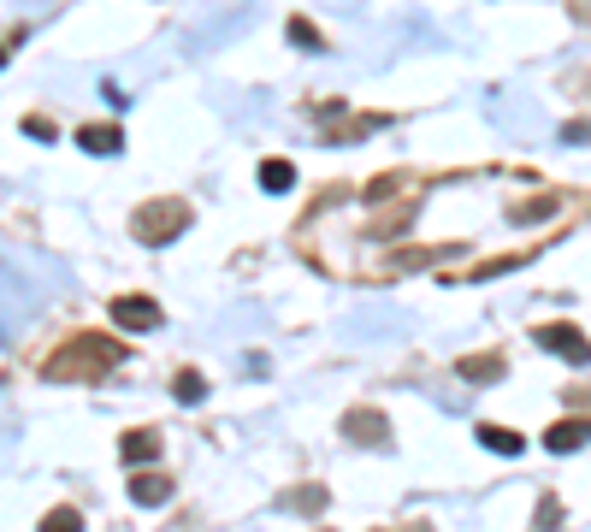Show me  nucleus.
Wrapping results in <instances>:
<instances>
[{
	"mask_svg": "<svg viewBox=\"0 0 591 532\" xmlns=\"http://www.w3.org/2000/svg\"><path fill=\"white\" fill-rule=\"evenodd\" d=\"M119 361H125V343H119V337L77 332L42 361V379H54V385H95V379H107Z\"/></svg>",
	"mask_w": 591,
	"mask_h": 532,
	"instance_id": "nucleus-1",
	"label": "nucleus"
},
{
	"mask_svg": "<svg viewBox=\"0 0 591 532\" xmlns=\"http://www.w3.org/2000/svg\"><path fill=\"white\" fill-rule=\"evenodd\" d=\"M131 231L148 243V249H166V243H178V231H190V201L184 196H154L142 201L131 213Z\"/></svg>",
	"mask_w": 591,
	"mask_h": 532,
	"instance_id": "nucleus-2",
	"label": "nucleus"
},
{
	"mask_svg": "<svg viewBox=\"0 0 591 532\" xmlns=\"http://www.w3.org/2000/svg\"><path fill=\"white\" fill-rule=\"evenodd\" d=\"M337 426H343L349 444H367V450H385V444H391V420H385L379 408H349Z\"/></svg>",
	"mask_w": 591,
	"mask_h": 532,
	"instance_id": "nucleus-3",
	"label": "nucleus"
},
{
	"mask_svg": "<svg viewBox=\"0 0 591 532\" xmlns=\"http://www.w3.org/2000/svg\"><path fill=\"white\" fill-rule=\"evenodd\" d=\"M532 337H538V349L568 355L574 367H591V343H586V332H580V326H562V320H556V326H538Z\"/></svg>",
	"mask_w": 591,
	"mask_h": 532,
	"instance_id": "nucleus-4",
	"label": "nucleus"
},
{
	"mask_svg": "<svg viewBox=\"0 0 591 532\" xmlns=\"http://www.w3.org/2000/svg\"><path fill=\"white\" fill-rule=\"evenodd\" d=\"M113 326L119 332H154L160 326V302L154 296H113Z\"/></svg>",
	"mask_w": 591,
	"mask_h": 532,
	"instance_id": "nucleus-5",
	"label": "nucleus"
},
{
	"mask_svg": "<svg viewBox=\"0 0 591 532\" xmlns=\"http://www.w3.org/2000/svg\"><path fill=\"white\" fill-rule=\"evenodd\" d=\"M586 444H591V420H556V426L544 432V450H556V456L586 450Z\"/></svg>",
	"mask_w": 591,
	"mask_h": 532,
	"instance_id": "nucleus-6",
	"label": "nucleus"
},
{
	"mask_svg": "<svg viewBox=\"0 0 591 532\" xmlns=\"http://www.w3.org/2000/svg\"><path fill=\"white\" fill-rule=\"evenodd\" d=\"M473 438H479L491 456H521V450H526L521 432H509V426H497V420H479V426H473Z\"/></svg>",
	"mask_w": 591,
	"mask_h": 532,
	"instance_id": "nucleus-7",
	"label": "nucleus"
},
{
	"mask_svg": "<svg viewBox=\"0 0 591 532\" xmlns=\"http://www.w3.org/2000/svg\"><path fill=\"white\" fill-rule=\"evenodd\" d=\"M131 503H142V509L172 503V479H166V473H136L131 479Z\"/></svg>",
	"mask_w": 591,
	"mask_h": 532,
	"instance_id": "nucleus-8",
	"label": "nucleus"
},
{
	"mask_svg": "<svg viewBox=\"0 0 591 532\" xmlns=\"http://www.w3.org/2000/svg\"><path fill=\"white\" fill-rule=\"evenodd\" d=\"M77 148H89V154H119V148H125V131H119V125H83V131H77Z\"/></svg>",
	"mask_w": 591,
	"mask_h": 532,
	"instance_id": "nucleus-9",
	"label": "nucleus"
},
{
	"mask_svg": "<svg viewBox=\"0 0 591 532\" xmlns=\"http://www.w3.org/2000/svg\"><path fill=\"white\" fill-rule=\"evenodd\" d=\"M261 190H266V196L296 190V166H290V160H261Z\"/></svg>",
	"mask_w": 591,
	"mask_h": 532,
	"instance_id": "nucleus-10",
	"label": "nucleus"
},
{
	"mask_svg": "<svg viewBox=\"0 0 591 532\" xmlns=\"http://www.w3.org/2000/svg\"><path fill=\"white\" fill-rule=\"evenodd\" d=\"M119 456H125V462H154V456H160V438H154V432H125V438H119Z\"/></svg>",
	"mask_w": 591,
	"mask_h": 532,
	"instance_id": "nucleus-11",
	"label": "nucleus"
},
{
	"mask_svg": "<svg viewBox=\"0 0 591 532\" xmlns=\"http://www.w3.org/2000/svg\"><path fill=\"white\" fill-rule=\"evenodd\" d=\"M461 379H473V385L503 379V355H467V361H461Z\"/></svg>",
	"mask_w": 591,
	"mask_h": 532,
	"instance_id": "nucleus-12",
	"label": "nucleus"
},
{
	"mask_svg": "<svg viewBox=\"0 0 591 532\" xmlns=\"http://www.w3.org/2000/svg\"><path fill=\"white\" fill-rule=\"evenodd\" d=\"M290 509L320 515V509H326V485H302V491H290Z\"/></svg>",
	"mask_w": 591,
	"mask_h": 532,
	"instance_id": "nucleus-13",
	"label": "nucleus"
},
{
	"mask_svg": "<svg viewBox=\"0 0 591 532\" xmlns=\"http://www.w3.org/2000/svg\"><path fill=\"white\" fill-rule=\"evenodd\" d=\"M556 207H562V196H538V201H515L509 213H515V219H550Z\"/></svg>",
	"mask_w": 591,
	"mask_h": 532,
	"instance_id": "nucleus-14",
	"label": "nucleus"
},
{
	"mask_svg": "<svg viewBox=\"0 0 591 532\" xmlns=\"http://www.w3.org/2000/svg\"><path fill=\"white\" fill-rule=\"evenodd\" d=\"M172 397L178 402H201L207 397V379H201V373H178V379H172Z\"/></svg>",
	"mask_w": 591,
	"mask_h": 532,
	"instance_id": "nucleus-15",
	"label": "nucleus"
},
{
	"mask_svg": "<svg viewBox=\"0 0 591 532\" xmlns=\"http://www.w3.org/2000/svg\"><path fill=\"white\" fill-rule=\"evenodd\" d=\"M42 527H48V532H77V527H83V515H77L71 503H60V509H48V515H42Z\"/></svg>",
	"mask_w": 591,
	"mask_h": 532,
	"instance_id": "nucleus-16",
	"label": "nucleus"
},
{
	"mask_svg": "<svg viewBox=\"0 0 591 532\" xmlns=\"http://www.w3.org/2000/svg\"><path fill=\"white\" fill-rule=\"evenodd\" d=\"M290 42H302V48H326V42H320V30H314L308 18H290Z\"/></svg>",
	"mask_w": 591,
	"mask_h": 532,
	"instance_id": "nucleus-17",
	"label": "nucleus"
},
{
	"mask_svg": "<svg viewBox=\"0 0 591 532\" xmlns=\"http://www.w3.org/2000/svg\"><path fill=\"white\" fill-rule=\"evenodd\" d=\"M24 136H36V142H54V119H42V113H30V119H24Z\"/></svg>",
	"mask_w": 591,
	"mask_h": 532,
	"instance_id": "nucleus-18",
	"label": "nucleus"
},
{
	"mask_svg": "<svg viewBox=\"0 0 591 532\" xmlns=\"http://www.w3.org/2000/svg\"><path fill=\"white\" fill-rule=\"evenodd\" d=\"M532 521H538V527H556V521H562V503H556V497H544V503H538V515H532Z\"/></svg>",
	"mask_w": 591,
	"mask_h": 532,
	"instance_id": "nucleus-19",
	"label": "nucleus"
},
{
	"mask_svg": "<svg viewBox=\"0 0 591 532\" xmlns=\"http://www.w3.org/2000/svg\"><path fill=\"white\" fill-rule=\"evenodd\" d=\"M562 142H591V119H574V125H562Z\"/></svg>",
	"mask_w": 591,
	"mask_h": 532,
	"instance_id": "nucleus-20",
	"label": "nucleus"
},
{
	"mask_svg": "<svg viewBox=\"0 0 591 532\" xmlns=\"http://www.w3.org/2000/svg\"><path fill=\"white\" fill-rule=\"evenodd\" d=\"M0 66H6V48H0Z\"/></svg>",
	"mask_w": 591,
	"mask_h": 532,
	"instance_id": "nucleus-21",
	"label": "nucleus"
}]
</instances>
